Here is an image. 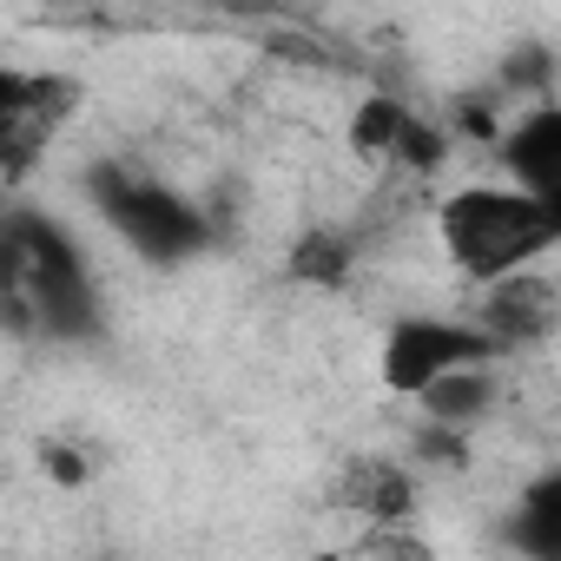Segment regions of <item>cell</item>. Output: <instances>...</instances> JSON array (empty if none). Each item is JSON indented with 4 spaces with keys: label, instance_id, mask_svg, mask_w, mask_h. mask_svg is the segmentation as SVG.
<instances>
[{
    "label": "cell",
    "instance_id": "cell-1",
    "mask_svg": "<svg viewBox=\"0 0 561 561\" xmlns=\"http://www.w3.org/2000/svg\"><path fill=\"white\" fill-rule=\"evenodd\" d=\"M0 324L34 344L100 337V285L87 251L41 205H0Z\"/></svg>",
    "mask_w": 561,
    "mask_h": 561
},
{
    "label": "cell",
    "instance_id": "cell-2",
    "mask_svg": "<svg viewBox=\"0 0 561 561\" xmlns=\"http://www.w3.org/2000/svg\"><path fill=\"white\" fill-rule=\"evenodd\" d=\"M443 251L469 285H502V277L528 271L541 251H554L561 238V205L528 198L515 185H462L456 198H443L436 211Z\"/></svg>",
    "mask_w": 561,
    "mask_h": 561
},
{
    "label": "cell",
    "instance_id": "cell-3",
    "mask_svg": "<svg viewBox=\"0 0 561 561\" xmlns=\"http://www.w3.org/2000/svg\"><path fill=\"white\" fill-rule=\"evenodd\" d=\"M87 192H93L100 218H106L133 251H146L152 264H179V257L205 251V238H211L205 211H198L192 198H179L172 185L146 179L139 165H113V159H106V165L87 172Z\"/></svg>",
    "mask_w": 561,
    "mask_h": 561
},
{
    "label": "cell",
    "instance_id": "cell-4",
    "mask_svg": "<svg viewBox=\"0 0 561 561\" xmlns=\"http://www.w3.org/2000/svg\"><path fill=\"white\" fill-rule=\"evenodd\" d=\"M80 106V80L0 67V179H27Z\"/></svg>",
    "mask_w": 561,
    "mask_h": 561
},
{
    "label": "cell",
    "instance_id": "cell-5",
    "mask_svg": "<svg viewBox=\"0 0 561 561\" xmlns=\"http://www.w3.org/2000/svg\"><path fill=\"white\" fill-rule=\"evenodd\" d=\"M476 364H495V344H489L469 318H397L390 337H383L377 377H383V390H397V397H423L436 377L476 370Z\"/></svg>",
    "mask_w": 561,
    "mask_h": 561
},
{
    "label": "cell",
    "instance_id": "cell-6",
    "mask_svg": "<svg viewBox=\"0 0 561 561\" xmlns=\"http://www.w3.org/2000/svg\"><path fill=\"white\" fill-rule=\"evenodd\" d=\"M554 318H561L554 285H548L541 271H515V277H502V285H482V311H476L469 324L495 344V357H508V351L548 344Z\"/></svg>",
    "mask_w": 561,
    "mask_h": 561
},
{
    "label": "cell",
    "instance_id": "cell-7",
    "mask_svg": "<svg viewBox=\"0 0 561 561\" xmlns=\"http://www.w3.org/2000/svg\"><path fill=\"white\" fill-rule=\"evenodd\" d=\"M495 152H502L515 192L561 205V106H548V100L528 106V113L495 139Z\"/></svg>",
    "mask_w": 561,
    "mask_h": 561
},
{
    "label": "cell",
    "instance_id": "cell-8",
    "mask_svg": "<svg viewBox=\"0 0 561 561\" xmlns=\"http://www.w3.org/2000/svg\"><path fill=\"white\" fill-rule=\"evenodd\" d=\"M337 508L364 515L370 528H397L416 515V476L390 456H351L337 469Z\"/></svg>",
    "mask_w": 561,
    "mask_h": 561
},
{
    "label": "cell",
    "instance_id": "cell-9",
    "mask_svg": "<svg viewBox=\"0 0 561 561\" xmlns=\"http://www.w3.org/2000/svg\"><path fill=\"white\" fill-rule=\"evenodd\" d=\"M495 397H502L495 370L476 364V370H449V377H436L416 403H423L430 423H443V430H469V423H482V416L495 410Z\"/></svg>",
    "mask_w": 561,
    "mask_h": 561
},
{
    "label": "cell",
    "instance_id": "cell-10",
    "mask_svg": "<svg viewBox=\"0 0 561 561\" xmlns=\"http://www.w3.org/2000/svg\"><path fill=\"white\" fill-rule=\"evenodd\" d=\"M515 548L535 561H561V476L528 482V495L515 502Z\"/></svg>",
    "mask_w": 561,
    "mask_h": 561
},
{
    "label": "cell",
    "instance_id": "cell-11",
    "mask_svg": "<svg viewBox=\"0 0 561 561\" xmlns=\"http://www.w3.org/2000/svg\"><path fill=\"white\" fill-rule=\"evenodd\" d=\"M351 264H357V238L337 231V225L305 231L298 251H291V277H298V285H344Z\"/></svg>",
    "mask_w": 561,
    "mask_h": 561
},
{
    "label": "cell",
    "instance_id": "cell-12",
    "mask_svg": "<svg viewBox=\"0 0 561 561\" xmlns=\"http://www.w3.org/2000/svg\"><path fill=\"white\" fill-rule=\"evenodd\" d=\"M410 113L416 106H403V100H364L357 106V119H351V146L364 152V159H390V146L403 139V126H410Z\"/></svg>",
    "mask_w": 561,
    "mask_h": 561
},
{
    "label": "cell",
    "instance_id": "cell-13",
    "mask_svg": "<svg viewBox=\"0 0 561 561\" xmlns=\"http://www.w3.org/2000/svg\"><path fill=\"white\" fill-rule=\"evenodd\" d=\"M337 561H436V548H430L410 522H397V528H370L364 541L337 548Z\"/></svg>",
    "mask_w": 561,
    "mask_h": 561
},
{
    "label": "cell",
    "instance_id": "cell-14",
    "mask_svg": "<svg viewBox=\"0 0 561 561\" xmlns=\"http://www.w3.org/2000/svg\"><path fill=\"white\" fill-rule=\"evenodd\" d=\"M416 462H436V469H462L469 462V443L462 430H443V423H416Z\"/></svg>",
    "mask_w": 561,
    "mask_h": 561
},
{
    "label": "cell",
    "instance_id": "cell-15",
    "mask_svg": "<svg viewBox=\"0 0 561 561\" xmlns=\"http://www.w3.org/2000/svg\"><path fill=\"white\" fill-rule=\"evenodd\" d=\"M41 456H47V469H54V482H67V489H80V482H87V469H93L87 456H73V449H60V443H47Z\"/></svg>",
    "mask_w": 561,
    "mask_h": 561
}]
</instances>
